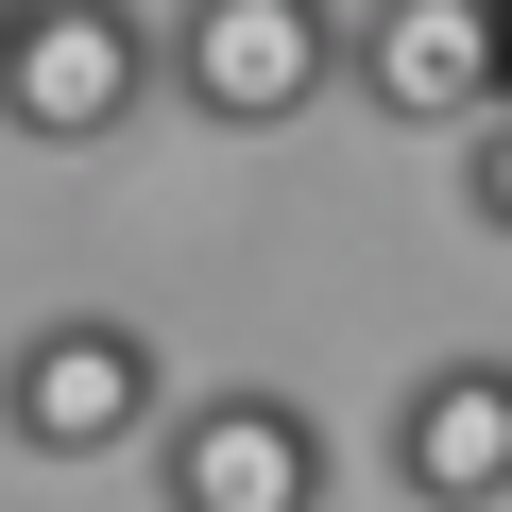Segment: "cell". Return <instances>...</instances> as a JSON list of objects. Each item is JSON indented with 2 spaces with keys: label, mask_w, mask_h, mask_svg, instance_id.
<instances>
[{
  "label": "cell",
  "mask_w": 512,
  "mask_h": 512,
  "mask_svg": "<svg viewBox=\"0 0 512 512\" xmlns=\"http://www.w3.org/2000/svg\"><path fill=\"white\" fill-rule=\"evenodd\" d=\"M154 69H171V18H120V0H35L0 103H18L35 154H86V137H120V120L154 103Z\"/></svg>",
  "instance_id": "cell-4"
},
{
  "label": "cell",
  "mask_w": 512,
  "mask_h": 512,
  "mask_svg": "<svg viewBox=\"0 0 512 512\" xmlns=\"http://www.w3.org/2000/svg\"><path fill=\"white\" fill-rule=\"evenodd\" d=\"M393 478L427 512H512V359H427L393 393Z\"/></svg>",
  "instance_id": "cell-6"
},
{
  "label": "cell",
  "mask_w": 512,
  "mask_h": 512,
  "mask_svg": "<svg viewBox=\"0 0 512 512\" xmlns=\"http://www.w3.org/2000/svg\"><path fill=\"white\" fill-rule=\"evenodd\" d=\"M461 222H478V239H512V120H495V137H461Z\"/></svg>",
  "instance_id": "cell-7"
},
{
  "label": "cell",
  "mask_w": 512,
  "mask_h": 512,
  "mask_svg": "<svg viewBox=\"0 0 512 512\" xmlns=\"http://www.w3.org/2000/svg\"><path fill=\"white\" fill-rule=\"evenodd\" d=\"M342 52H359V0H188V18H171V86H188L222 137L308 120Z\"/></svg>",
  "instance_id": "cell-1"
},
{
  "label": "cell",
  "mask_w": 512,
  "mask_h": 512,
  "mask_svg": "<svg viewBox=\"0 0 512 512\" xmlns=\"http://www.w3.org/2000/svg\"><path fill=\"white\" fill-rule=\"evenodd\" d=\"M18 444H35V461L171 444V359H154V325H120V308L35 325V342H18Z\"/></svg>",
  "instance_id": "cell-2"
},
{
  "label": "cell",
  "mask_w": 512,
  "mask_h": 512,
  "mask_svg": "<svg viewBox=\"0 0 512 512\" xmlns=\"http://www.w3.org/2000/svg\"><path fill=\"white\" fill-rule=\"evenodd\" d=\"M154 495L171 512H325V427L291 393H188L154 444Z\"/></svg>",
  "instance_id": "cell-5"
},
{
  "label": "cell",
  "mask_w": 512,
  "mask_h": 512,
  "mask_svg": "<svg viewBox=\"0 0 512 512\" xmlns=\"http://www.w3.org/2000/svg\"><path fill=\"white\" fill-rule=\"evenodd\" d=\"M359 103L410 137H495L512 120V18L495 0H359Z\"/></svg>",
  "instance_id": "cell-3"
}]
</instances>
